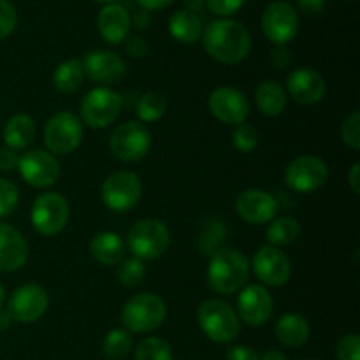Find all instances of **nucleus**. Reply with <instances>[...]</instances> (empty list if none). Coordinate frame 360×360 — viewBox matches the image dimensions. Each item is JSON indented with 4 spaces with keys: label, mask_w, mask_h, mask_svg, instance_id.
Instances as JSON below:
<instances>
[{
    "label": "nucleus",
    "mask_w": 360,
    "mask_h": 360,
    "mask_svg": "<svg viewBox=\"0 0 360 360\" xmlns=\"http://www.w3.org/2000/svg\"><path fill=\"white\" fill-rule=\"evenodd\" d=\"M202 46L207 55L225 65L243 62L252 51V37L245 25L234 20H214L202 32Z\"/></svg>",
    "instance_id": "1"
},
{
    "label": "nucleus",
    "mask_w": 360,
    "mask_h": 360,
    "mask_svg": "<svg viewBox=\"0 0 360 360\" xmlns=\"http://www.w3.org/2000/svg\"><path fill=\"white\" fill-rule=\"evenodd\" d=\"M250 276V262L243 252L236 248H218L211 255L206 271L207 285L213 292L232 295L241 290Z\"/></svg>",
    "instance_id": "2"
},
{
    "label": "nucleus",
    "mask_w": 360,
    "mask_h": 360,
    "mask_svg": "<svg viewBox=\"0 0 360 360\" xmlns=\"http://www.w3.org/2000/svg\"><path fill=\"white\" fill-rule=\"evenodd\" d=\"M167 316V304L157 294H136L123 304L122 322L129 333L146 334L158 329Z\"/></svg>",
    "instance_id": "3"
},
{
    "label": "nucleus",
    "mask_w": 360,
    "mask_h": 360,
    "mask_svg": "<svg viewBox=\"0 0 360 360\" xmlns=\"http://www.w3.org/2000/svg\"><path fill=\"white\" fill-rule=\"evenodd\" d=\"M171 245V232L162 220L143 218L130 227L127 246L139 260H155L164 255Z\"/></svg>",
    "instance_id": "4"
},
{
    "label": "nucleus",
    "mask_w": 360,
    "mask_h": 360,
    "mask_svg": "<svg viewBox=\"0 0 360 360\" xmlns=\"http://www.w3.org/2000/svg\"><path fill=\"white\" fill-rule=\"evenodd\" d=\"M197 320L202 333L211 341L220 345L232 343L241 329L236 309L220 299L204 301L197 311Z\"/></svg>",
    "instance_id": "5"
},
{
    "label": "nucleus",
    "mask_w": 360,
    "mask_h": 360,
    "mask_svg": "<svg viewBox=\"0 0 360 360\" xmlns=\"http://www.w3.org/2000/svg\"><path fill=\"white\" fill-rule=\"evenodd\" d=\"M123 98L109 86H97L81 101V122L91 129H105L118 120Z\"/></svg>",
    "instance_id": "6"
},
{
    "label": "nucleus",
    "mask_w": 360,
    "mask_h": 360,
    "mask_svg": "<svg viewBox=\"0 0 360 360\" xmlns=\"http://www.w3.org/2000/svg\"><path fill=\"white\" fill-rule=\"evenodd\" d=\"M83 136V122L79 116L69 111L53 115L44 127V144L53 155H69L76 151Z\"/></svg>",
    "instance_id": "7"
},
{
    "label": "nucleus",
    "mask_w": 360,
    "mask_h": 360,
    "mask_svg": "<svg viewBox=\"0 0 360 360\" xmlns=\"http://www.w3.org/2000/svg\"><path fill=\"white\" fill-rule=\"evenodd\" d=\"M69 213V202L65 197L58 192H44L32 204L30 220L39 234L53 238L65 229Z\"/></svg>",
    "instance_id": "8"
},
{
    "label": "nucleus",
    "mask_w": 360,
    "mask_h": 360,
    "mask_svg": "<svg viewBox=\"0 0 360 360\" xmlns=\"http://www.w3.org/2000/svg\"><path fill=\"white\" fill-rule=\"evenodd\" d=\"M102 202L116 213L134 210L143 195V183L132 171H116L102 183Z\"/></svg>",
    "instance_id": "9"
},
{
    "label": "nucleus",
    "mask_w": 360,
    "mask_h": 360,
    "mask_svg": "<svg viewBox=\"0 0 360 360\" xmlns=\"http://www.w3.org/2000/svg\"><path fill=\"white\" fill-rule=\"evenodd\" d=\"M151 148V132L141 122H125L115 129L109 139V150L118 160L137 162L148 155Z\"/></svg>",
    "instance_id": "10"
},
{
    "label": "nucleus",
    "mask_w": 360,
    "mask_h": 360,
    "mask_svg": "<svg viewBox=\"0 0 360 360\" xmlns=\"http://www.w3.org/2000/svg\"><path fill=\"white\" fill-rule=\"evenodd\" d=\"M329 178V167L315 155H301L285 169V183L299 193H309L322 188Z\"/></svg>",
    "instance_id": "11"
},
{
    "label": "nucleus",
    "mask_w": 360,
    "mask_h": 360,
    "mask_svg": "<svg viewBox=\"0 0 360 360\" xmlns=\"http://www.w3.org/2000/svg\"><path fill=\"white\" fill-rule=\"evenodd\" d=\"M48 306L49 295L46 288L37 283H27L11 294L6 311L14 322L34 323L48 311Z\"/></svg>",
    "instance_id": "12"
},
{
    "label": "nucleus",
    "mask_w": 360,
    "mask_h": 360,
    "mask_svg": "<svg viewBox=\"0 0 360 360\" xmlns=\"http://www.w3.org/2000/svg\"><path fill=\"white\" fill-rule=\"evenodd\" d=\"M18 172L27 185L48 188L60 178V162L48 150H30L18 160Z\"/></svg>",
    "instance_id": "13"
},
{
    "label": "nucleus",
    "mask_w": 360,
    "mask_h": 360,
    "mask_svg": "<svg viewBox=\"0 0 360 360\" xmlns=\"http://www.w3.org/2000/svg\"><path fill=\"white\" fill-rule=\"evenodd\" d=\"M262 32L274 46H287L299 32V16L288 2H273L262 14Z\"/></svg>",
    "instance_id": "14"
},
{
    "label": "nucleus",
    "mask_w": 360,
    "mask_h": 360,
    "mask_svg": "<svg viewBox=\"0 0 360 360\" xmlns=\"http://www.w3.org/2000/svg\"><path fill=\"white\" fill-rule=\"evenodd\" d=\"M238 319L252 327H260L271 320L274 313V299L262 285H246L241 288L236 304Z\"/></svg>",
    "instance_id": "15"
},
{
    "label": "nucleus",
    "mask_w": 360,
    "mask_h": 360,
    "mask_svg": "<svg viewBox=\"0 0 360 360\" xmlns=\"http://www.w3.org/2000/svg\"><path fill=\"white\" fill-rule=\"evenodd\" d=\"M255 276L267 287H283L292 276V262L285 252L276 246L266 245L253 257Z\"/></svg>",
    "instance_id": "16"
},
{
    "label": "nucleus",
    "mask_w": 360,
    "mask_h": 360,
    "mask_svg": "<svg viewBox=\"0 0 360 360\" xmlns=\"http://www.w3.org/2000/svg\"><path fill=\"white\" fill-rule=\"evenodd\" d=\"M207 105H210L211 115L217 120H220L221 123H227V125H239V123H245L246 118L250 116L248 98H246L245 94L239 91L238 88H217V90L211 91Z\"/></svg>",
    "instance_id": "17"
},
{
    "label": "nucleus",
    "mask_w": 360,
    "mask_h": 360,
    "mask_svg": "<svg viewBox=\"0 0 360 360\" xmlns=\"http://www.w3.org/2000/svg\"><path fill=\"white\" fill-rule=\"evenodd\" d=\"M236 211L243 220L252 225L271 224L276 218L278 200L266 190L248 188L236 199Z\"/></svg>",
    "instance_id": "18"
},
{
    "label": "nucleus",
    "mask_w": 360,
    "mask_h": 360,
    "mask_svg": "<svg viewBox=\"0 0 360 360\" xmlns=\"http://www.w3.org/2000/svg\"><path fill=\"white\" fill-rule=\"evenodd\" d=\"M81 63H83L84 74L95 83H101L102 86L116 84L123 79L127 72L122 56L116 55L115 51H108V49H97V51L88 53Z\"/></svg>",
    "instance_id": "19"
},
{
    "label": "nucleus",
    "mask_w": 360,
    "mask_h": 360,
    "mask_svg": "<svg viewBox=\"0 0 360 360\" xmlns=\"http://www.w3.org/2000/svg\"><path fill=\"white\" fill-rule=\"evenodd\" d=\"M287 90L299 104L313 105L323 101L327 94V83L316 70L297 69L287 77Z\"/></svg>",
    "instance_id": "20"
},
{
    "label": "nucleus",
    "mask_w": 360,
    "mask_h": 360,
    "mask_svg": "<svg viewBox=\"0 0 360 360\" xmlns=\"http://www.w3.org/2000/svg\"><path fill=\"white\" fill-rule=\"evenodd\" d=\"M28 260V243L16 227L0 221V273L20 271Z\"/></svg>",
    "instance_id": "21"
},
{
    "label": "nucleus",
    "mask_w": 360,
    "mask_h": 360,
    "mask_svg": "<svg viewBox=\"0 0 360 360\" xmlns=\"http://www.w3.org/2000/svg\"><path fill=\"white\" fill-rule=\"evenodd\" d=\"M97 27L105 42L120 44L129 37L132 18H130L129 11L120 4H108L98 13Z\"/></svg>",
    "instance_id": "22"
},
{
    "label": "nucleus",
    "mask_w": 360,
    "mask_h": 360,
    "mask_svg": "<svg viewBox=\"0 0 360 360\" xmlns=\"http://www.w3.org/2000/svg\"><path fill=\"white\" fill-rule=\"evenodd\" d=\"M125 241L116 232L104 231L94 236L90 241V253L102 266H118L125 257Z\"/></svg>",
    "instance_id": "23"
},
{
    "label": "nucleus",
    "mask_w": 360,
    "mask_h": 360,
    "mask_svg": "<svg viewBox=\"0 0 360 360\" xmlns=\"http://www.w3.org/2000/svg\"><path fill=\"white\" fill-rule=\"evenodd\" d=\"M274 334L278 341L285 347H302L309 340V323L304 316L297 313H285L274 326Z\"/></svg>",
    "instance_id": "24"
},
{
    "label": "nucleus",
    "mask_w": 360,
    "mask_h": 360,
    "mask_svg": "<svg viewBox=\"0 0 360 360\" xmlns=\"http://www.w3.org/2000/svg\"><path fill=\"white\" fill-rule=\"evenodd\" d=\"M35 122L28 115H14L4 125V141L11 150H27L35 139Z\"/></svg>",
    "instance_id": "25"
},
{
    "label": "nucleus",
    "mask_w": 360,
    "mask_h": 360,
    "mask_svg": "<svg viewBox=\"0 0 360 360\" xmlns=\"http://www.w3.org/2000/svg\"><path fill=\"white\" fill-rule=\"evenodd\" d=\"M169 32H171L176 41L183 42V44H193V42L202 37L204 27L199 14L186 9H179L169 18Z\"/></svg>",
    "instance_id": "26"
},
{
    "label": "nucleus",
    "mask_w": 360,
    "mask_h": 360,
    "mask_svg": "<svg viewBox=\"0 0 360 360\" xmlns=\"http://www.w3.org/2000/svg\"><path fill=\"white\" fill-rule=\"evenodd\" d=\"M287 91L278 81H264L255 91L257 108L262 115L271 116V118L280 116L287 109Z\"/></svg>",
    "instance_id": "27"
},
{
    "label": "nucleus",
    "mask_w": 360,
    "mask_h": 360,
    "mask_svg": "<svg viewBox=\"0 0 360 360\" xmlns=\"http://www.w3.org/2000/svg\"><path fill=\"white\" fill-rule=\"evenodd\" d=\"M84 79L83 63L77 58L65 60L53 72V84L60 94H74L81 88Z\"/></svg>",
    "instance_id": "28"
},
{
    "label": "nucleus",
    "mask_w": 360,
    "mask_h": 360,
    "mask_svg": "<svg viewBox=\"0 0 360 360\" xmlns=\"http://www.w3.org/2000/svg\"><path fill=\"white\" fill-rule=\"evenodd\" d=\"M299 236H301V225L292 217L274 218L266 231L267 241H269L271 246H276V248L292 245V243L297 241Z\"/></svg>",
    "instance_id": "29"
},
{
    "label": "nucleus",
    "mask_w": 360,
    "mask_h": 360,
    "mask_svg": "<svg viewBox=\"0 0 360 360\" xmlns=\"http://www.w3.org/2000/svg\"><path fill=\"white\" fill-rule=\"evenodd\" d=\"M167 111V101L158 91H146L139 97L136 104V112L141 122L151 123L158 122Z\"/></svg>",
    "instance_id": "30"
},
{
    "label": "nucleus",
    "mask_w": 360,
    "mask_h": 360,
    "mask_svg": "<svg viewBox=\"0 0 360 360\" xmlns=\"http://www.w3.org/2000/svg\"><path fill=\"white\" fill-rule=\"evenodd\" d=\"M134 340L132 334L127 329H112L105 334L104 343H102V350H104L105 357L118 360L127 357L132 352Z\"/></svg>",
    "instance_id": "31"
},
{
    "label": "nucleus",
    "mask_w": 360,
    "mask_h": 360,
    "mask_svg": "<svg viewBox=\"0 0 360 360\" xmlns=\"http://www.w3.org/2000/svg\"><path fill=\"white\" fill-rule=\"evenodd\" d=\"M134 360H172V348L162 338H144L137 343Z\"/></svg>",
    "instance_id": "32"
},
{
    "label": "nucleus",
    "mask_w": 360,
    "mask_h": 360,
    "mask_svg": "<svg viewBox=\"0 0 360 360\" xmlns=\"http://www.w3.org/2000/svg\"><path fill=\"white\" fill-rule=\"evenodd\" d=\"M116 276H118V281L123 287H139L144 281V278H146V266H144L143 260L136 259V257L125 259L120 262Z\"/></svg>",
    "instance_id": "33"
},
{
    "label": "nucleus",
    "mask_w": 360,
    "mask_h": 360,
    "mask_svg": "<svg viewBox=\"0 0 360 360\" xmlns=\"http://www.w3.org/2000/svg\"><path fill=\"white\" fill-rule=\"evenodd\" d=\"M259 143L260 136L255 127L246 122L234 125V130H232V144H234L236 150L243 151V153H252L253 150H257Z\"/></svg>",
    "instance_id": "34"
},
{
    "label": "nucleus",
    "mask_w": 360,
    "mask_h": 360,
    "mask_svg": "<svg viewBox=\"0 0 360 360\" xmlns=\"http://www.w3.org/2000/svg\"><path fill=\"white\" fill-rule=\"evenodd\" d=\"M20 202V192L13 181L0 178V218L9 217Z\"/></svg>",
    "instance_id": "35"
},
{
    "label": "nucleus",
    "mask_w": 360,
    "mask_h": 360,
    "mask_svg": "<svg viewBox=\"0 0 360 360\" xmlns=\"http://www.w3.org/2000/svg\"><path fill=\"white\" fill-rule=\"evenodd\" d=\"M341 139L352 150H360V112L354 111L341 125Z\"/></svg>",
    "instance_id": "36"
},
{
    "label": "nucleus",
    "mask_w": 360,
    "mask_h": 360,
    "mask_svg": "<svg viewBox=\"0 0 360 360\" xmlns=\"http://www.w3.org/2000/svg\"><path fill=\"white\" fill-rule=\"evenodd\" d=\"M18 25V14L9 0H0V41L9 37Z\"/></svg>",
    "instance_id": "37"
},
{
    "label": "nucleus",
    "mask_w": 360,
    "mask_h": 360,
    "mask_svg": "<svg viewBox=\"0 0 360 360\" xmlns=\"http://www.w3.org/2000/svg\"><path fill=\"white\" fill-rule=\"evenodd\" d=\"M338 360H360V340L357 334H347L336 348Z\"/></svg>",
    "instance_id": "38"
},
{
    "label": "nucleus",
    "mask_w": 360,
    "mask_h": 360,
    "mask_svg": "<svg viewBox=\"0 0 360 360\" xmlns=\"http://www.w3.org/2000/svg\"><path fill=\"white\" fill-rule=\"evenodd\" d=\"M207 9L217 16H231V14L238 13L246 0H204Z\"/></svg>",
    "instance_id": "39"
},
{
    "label": "nucleus",
    "mask_w": 360,
    "mask_h": 360,
    "mask_svg": "<svg viewBox=\"0 0 360 360\" xmlns=\"http://www.w3.org/2000/svg\"><path fill=\"white\" fill-rule=\"evenodd\" d=\"M125 49L134 58H143L148 53V44L141 35H130V37H127Z\"/></svg>",
    "instance_id": "40"
},
{
    "label": "nucleus",
    "mask_w": 360,
    "mask_h": 360,
    "mask_svg": "<svg viewBox=\"0 0 360 360\" xmlns=\"http://www.w3.org/2000/svg\"><path fill=\"white\" fill-rule=\"evenodd\" d=\"M271 62L276 69L285 70L292 63V53L288 51L287 46H274L271 51Z\"/></svg>",
    "instance_id": "41"
},
{
    "label": "nucleus",
    "mask_w": 360,
    "mask_h": 360,
    "mask_svg": "<svg viewBox=\"0 0 360 360\" xmlns=\"http://www.w3.org/2000/svg\"><path fill=\"white\" fill-rule=\"evenodd\" d=\"M227 360H260V355L253 348L245 347V345H238V347L229 348Z\"/></svg>",
    "instance_id": "42"
},
{
    "label": "nucleus",
    "mask_w": 360,
    "mask_h": 360,
    "mask_svg": "<svg viewBox=\"0 0 360 360\" xmlns=\"http://www.w3.org/2000/svg\"><path fill=\"white\" fill-rule=\"evenodd\" d=\"M18 153L11 148H0V171L2 172H13L14 169H18Z\"/></svg>",
    "instance_id": "43"
},
{
    "label": "nucleus",
    "mask_w": 360,
    "mask_h": 360,
    "mask_svg": "<svg viewBox=\"0 0 360 360\" xmlns=\"http://www.w3.org/2000/svg\"><path fill=\"white\" fill-rule=\"evenodd\" d=\"M295 2L306 13H320L326 6V0H295Z\"/></svg>",
    "instance_id": "44"
},
{
    "label": "nucleus",
    "mask_w": 360,
    "mask_h": 360,
    "mask_svg": "<svg viewBox=\"0 0 360 360\" xmlns=\"http://www.w3.org/2000/svg\"><path fill=\"white\" fill-rule=\"evenodd\" d=\"M348 183H350L352 190H354L355 195H359L360 193V164L359 162H355L354 165H352L350 172H348Z\"/></svg>",
    "instance_id": "45"
},
{
    "label": "nucleus",
    "mask_w": 360,
    "mask_h": 360,
    "mask_svg": "<svg viewBox=\"0 0 360 360\" xmlns=\"http://www.w3.org/2000/svg\"><path fill=\"white\" fill-rule=\"evenodd\" d=\"M174 0H137L143 11H158V9H164V7L171 6Z\"/></svg>",
    "instance_id": "46"
},
{
    "label": "nucleus",
    "mask_w": 360,
    "mask_h": 360,
    "mask_svg": "<svg viewBox=\"0 0 360 360\" xmlns=\"http://www.w3.org/2000/svg\"><path fill=\"white\" fill-rule=\"evenodd\" d=\"M151 18L150 14H148V11H139V13H136V16H134V23H136L137 28H146L148 25H150Z\"/></svg>",
    "instance_id": "47"
},
{
    "label": "nucleus",
    "mask_w": 360,
    "mask_h": 360,
    "mask_svg": "<svg viewBox=\"0 0 360 360\" xmlns=\"http://www.w3.org/2000/svg\"><path fill=\"white\" fill-rule=\"evenodd\" d=\"M260 360H288V359H287V355L283 354V352L273 350V348H271V350L264 352Z\"/></svg>",
    "instance_id": "48"
},
{
    "label": "nucleus",
    "mask_w": 360,
    "mask_h": 360,
    "mask_svg": "<svg viewBox=\"0 0 360 360\" xmlns=\"http://www.w3.org/2000/svg\"><path fill=\"white\" fill-rule=\"evenodd\" d=\"M185 2V7L186 11H192V13H199V11H202L204 7V0H183Z\"/></svg>",
    "instance_id": "49"
},
{
    "label": "nucleus",
    "mask_w": 360,
    "mask_h": 360,
    "mask_svg": "<svg viewBox=\"0 0 360 360\" xmlns=\"http://www.w3.org/2000/svg\"><path fill=\"white\" fill-rule=\"evenodd\" d=\"M11 323H13V320H11L9 313H7L6 309H0V333L9 329Z\"/></svg>",
    "instance_id": "50"
},
{
    "label": "nucleus",
    "mask_w": 360,
    "mask_h": 360,
    "mask_svg": "<svg viewBox=\"0 0 360 360\" xmlns=\"http://www.w3.org/2000/svg\"><path fill=\"white\" fill-rule=\"evenodd\" d=\"M4 302H6V288H4V285L0 283V309H2Z\"/></svg>",
    "instance_id": "51"
},
{
    "label": "nucleus",
    "mask_w": 360,
    "mask_h": 360,
    "mask_svg": "<svg viewBox=\"0 0 360 360\" xmlns=\"http://www.w3.org/2000/svg\"><path fill=\"white\" fill-rule=\"evenodd\" d=\"M97 2H104V4H112V2H116V0H97Z\"/></svg>",
    "instance_id": "52"
}]
</instances>
